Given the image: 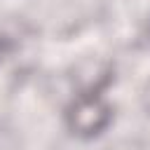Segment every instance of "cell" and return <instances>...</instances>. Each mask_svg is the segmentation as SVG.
Wrapping results in <instances>:
<instances>
[{
	"label": "cell",
	"instance_id": "6da1fadb",
	"mask_svg": "<svg viewBox=\"0 0 150 150\" xmlns=\"http://www.w3.org/2000/svg\"><path fill=\"white\" fill-rule=\"evenodd\" d=\"M63 122L75 138H98L112 124V103L105 98L103 89H87L82 94H75V98L66 105Z\"/></svg>",
	"mask_w": 150,
	"mask_h": 150
},
{
	"label": "cell",
	"instance_id": "7a4b0ae2",
	"mask_svg": "<svg viewBox=\"0 0 150 150\" xmlns=\"http://www.w3.org/2000/svg\"><path fill=\"white\" fill-rule=\"evenodd\" d=\"M141 108L145 110V115L150 117V80L143 84V89H141Z\"/></svg>",
	"mask_w": 150,
	"mask_h": 150
},
{
	"label": "cell",
	"instance_id": "3957f363",
	"mask_svg": "<svg viewBox=\"0 0 150 150\" xmlns=\"http://www.w3.org/2000/svg\"><path fill=\"white\" fill-rule=\"evenodd\" d=\"M145 40H148V45H150V19H148V26H145Z\"/></svg>",
	"mask_w": 150,
	"mask_h": 150
}]
</instances>
